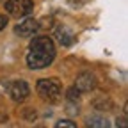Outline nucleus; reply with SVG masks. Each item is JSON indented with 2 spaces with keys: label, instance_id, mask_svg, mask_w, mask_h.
<instances>
[{
  "label": "nucleus",
  "instance_id": "nucleus-5",
  "mask_svg": "<svg viewBox=\"0 0 128 128\" xmlns=\"http://www.w3.org/2000/svg\"><path fill=\"white\" fill-rule=\"evenodd\" d=\"M39 32V22L34 18H27L14 27V34L20 38H32Z\"/></svg>",
  "mask_w": 128,
  "mask_h": 128
},
{
  "label": "nucleus",
  "instance_id": "nucleus-1",
  "mask_svg": "<svg viewBox=\"0 0 128 128\" xmlns=\"http://www.w3.org/2000/svg\"><path fill=\"white\" fill-rule=\"evenodd\" d=\"M55 59V44L50 36H32L27 54V66L30 70H44Z\"/></svg>",
  "mask_w": 128,
  "mask_h": 128
},
{
  "label": "nucleus",
  "instance_id": "nucleus-8",
  "mask_svg": "<svg viewBox=\"0 0 128 128\" xmlns=\"http://www.w3.org/2000/svg\"><path fill=\"white\" fill-rule=\"evenodd\" d=\"M54 36H55L57 43H59V44H62V46H71V44H73V41H75L73 32H71L68 27H59V28L54 32Z\"/></svg>",
  "mask_w": 128,
  "mask_h": 128
},
{
  "label": "nucleus",
  "instance_id": "nucleus-7",
  "mask_svg": "<svg viewBox=\"0 0 128 128\" xmlns=\"http://www.w3.org/2000/svg\"><path fill=\"white\" fill-rule=\"evenodd\" d=\"M91 105L96 110H100V112H110L112 108H114V102H112V98L107 96V94H98L96 98H92Z\"/></svg>",
  "mask_w": 128,
  "mask_h": 128
},
{
  "label": "nucleus",
  "instance_id": "nucleus-6",
  "mask_svg": "<svg viewBox=\"0 0 128 128\" xmlns=\"http://www.w3.org/2000/svg\"><path fill=\"white\" fill-rule=\"evenodd\" d=\"M75 87L80 91V92H91L96 89V76L89 71H84L76 76V82H75Z\"/></svg>",
  "mask_w": 128,
  "mask_h": 128
},
{
  "label": "nucleus",
  "instance_id": "nucleus-2",
  "mask_svg": "<svg viewBox=\"0 0 128 128\" xmlns=\"http://www.w3.org/2000/svg\"><path fill=\"white\" fill-rule=\"evenodd\" d=\"M39 98L46 103H59L62 100V86L57 78H41L36 84Z\"/></svg>",
  "mask_w": 128,
  "mask_h": 128
},
{
  "label": "nucleus",
  "instance_id": "nucleus-10",
  "mask_svg": "<svg viewBox=\"0 0 128 128\" xmlns=\"http://www.w3.org/2000/svg\"><path fill=\"white\" fill-rule=\"evenodd\" d=\"M80 94H82V92H80V91H78V89L73 86V87H70V89H68V92H66V98H68L70 102H78Z\"/></svg>",
  "mask_w": 128,
  "mask_h": 128
},
{
  "label": "nucleus",
  "instance_id": "nucleus-12",
  "mask_svg": "<svg viewBox=\"0 0 128 128\" xmlns=\"http://www.w3.org/2000/svg\"><path fill=\"white\" fill-rule=\"evenodd\" d=\"M6 25H7V18L6 16H0V30H4Z\"/></svg>",
  "mask_w": 128,
  "mask_h": 128
},
{
  "label": "nucleus",
  "instance_id": "nucleus-9",
  "mask_svg": "<svg viewBox=\"0 0 128 128\" xmlns=\"http://www.w3.org/2000/svg\"><path fill=\"white\" fill-rule=\"evenodd\" d=\"M87 124H89V126H100V128L110 126V123H108L105 118H100V116H91V118H87Z\"/></svg>",
  "mask_w": 128,
  "mask_h": 128
},
{
  "label": "nucleus",
  "instance_id": "nucleus-3",
  "mask_svg": "<svg viewBox=\"0 0 128 128\" xmlns=\"http://www.w3.org/2000/svg\"><path fill=\"white\" fill-rule=\"evenodd\" d=\"M6 92L14 103H23L30 96V87L25 80H11L6 84Z\"/></svg>",
  "mask_w": 128,
  "mask_h": 128
},
{
  "label": "nucleus",
  "instance_id": "nucleus-4",
  "mask_svg": "<svg viewBox=\"0 0 128 128\" xmlns=\"http://www.w3.org/2000/svg\"><path fill=\"white\" fill-rule=\"evenodd\" d=\"M34 11L32 0H7L6 2V12L12 18H23Z\"/></svg>",
  "mask_w": 128,
  "mask_h": 128
},
{
  "label": "nucleus",
  "instance_id": "nucleus-11",
  "mask_svg": "<svg viewBox=\"0 0 128 128\" xmlns=\"http://www.w3.org/2000/svg\"><path fill=\"white\" fill-rule=\"evenodd\" d=\"M55 126H57V128H62V126H68V128H75L76 124H75L73 121H70V119H60V121H57V123H55Z\"/></svg>",
  "mask_w": 128,
  "mask_h": 128
}]
</instances>
